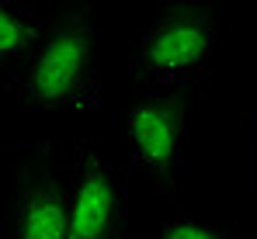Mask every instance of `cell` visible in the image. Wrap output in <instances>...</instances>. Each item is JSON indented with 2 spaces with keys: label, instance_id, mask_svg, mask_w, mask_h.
Wrapping results in <instances>:
<instances>
[{
  "label": "cell",
  "instance_id": "2",
  "mask_svg": "<svg viewBox=\"0 0 257 239\" xmlns=\"http://www.w3.org/2000/svg\"><path fill=\"white\" fill-rule=\"evenodd\" d=\"M219 18L209 4L171 0L157 7L132 52V83L143 94H191L209 73Z\"/></svg>",
  "mask_w": 257,
  "mask_h": 239
},
{
  "label": "cell",
  "instance_id": "4",
  "mask_svg": "<svg viewBox=\"0 0 257 239\" xmlns=\"http://www.w3.org/2000/svg\"><path fill=\"white\" fill-rule=\"evenodd\" d=\"M188 94H139L125 111V139L132 159L167 198L177 194V173L184 156Z\"/></svg>",
  "mask_w": 257,
  "mask_h": 239
},
{
  "label": "cell",
  "instance_id": "8",
  "mask_svg": "<svg viewBox=\"0 0 257 239\" xmlns=\"http://www.w3.org/2000/svg\"><path fill=\"white\" fill-rule=\"evenodd\" d=\"M250 173L257 184V111H254V132H250Z\"/></svg>",
  "mask_w": 257,
  "mask_h": 239
},
{
  "label": "cell",
  "instance_id": "6",
  "mask_svg": "<svg viewBox=\"0 0 257 239\" xmlns=\"http://www.w3.org/2000/svg\"><path fill=\"white\" fill-rule=\"evenodd\" d=\"M45 28L32 11L0 4V63H11L18 56H32V49L42 42Z\"/></svg>",
  "mask_w": 257,
  "mask_h": 239
},
{
  "label": "cell",
  "instance_id": "5",
  "mask_svg": "<svg viewBox=\"0 0 257 239\" xmlns=\"http://www.w3.org/2000/svg\"><path fill=\"white\" fill-rule=\"evenodd\" d=\"M128 204L118 170L90 142L73 149L70 163V229L66 239H125Z\"/></svg>",
  "mask_w": 257,
  "mask_h": 239
},
{
  "label": "cell",
  "instance_id": "7",
  "mask_svg": "<svg viewBox=\"0 0 257 239\" xmlns=\"http://www.w3.org/2000/svg\"><path fill=\"white\" fill-rule=\"evenodd\" d=\"M160 239H236V232L202 215H177L164 225Z\"/></svg>",
  "mask_w": 257,
  "mask_h": 239
},
{
  "label": "cell",
  "instance_id": "1",
  "mask_svg": "<svg viewBox=\"0 0 257 239\" xmlns=\"http://www.w3.org/2000/svg\"><path fill=\"white\" fill-rule=\"evenodd\" d=\"M18 101L35 111H90L97 104V45L90 4H70L45 28L18 73Z\"/></svg>",
  "mask_w": 257,
  "mask_h": 239
},
{
  "label": "cell",
  "instance_id": "3",
  "mask_svg": "<svg viewBox=\"0 0 257 239\" xmlns=\"http://www.w3.org/2000/svg\"><path fill=\"white\" fill-rule=\"evenodd\" d=\"M70 163L73 149L59 142L21 146L11 156L0 194V239H66Z\"/></svg>",
  "mask_w": 257,
  "mask_h": 239
}]
</instances>
